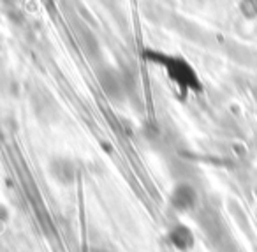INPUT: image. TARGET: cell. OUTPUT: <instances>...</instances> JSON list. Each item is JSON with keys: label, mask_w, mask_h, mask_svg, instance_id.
<instances>
[{"label": "cell", "mask_w": 257, "mask_h": 252, "mask_svg": "<svg viewBox=\"0 0 257 252\" xmlns=\"http://www.w3.org/2000/svg\"><path fill=\"white\" fill-rule=\"evenodd\" d=\"M50 175L58 185L62 187H69L76 182L78 178V170L76 164L71 159H53L50 164Z\"/></svg>", "instance_id": "cell-1"}, {"label": "cell", "mask_w": 257, "mask_h": 252, "mask_svg": "<svg viewBox=\"0 0 257 252\" xmlns=\"http://www.w3.org/2000/svg\"><path fill=\"white\" fill-rule=\"evenodd\" d=\"M168 241L176 250H187L192 245V233L183 224H175L168 231Z\"/></svg>", "instance_id": "cell-2"}, {"label": "cell", "mask_w": 257, "mask_h": 252, "mask_svg": "<svg viewBox=\"0 0 257 252\" xmlns=\"http://www.w3.org/2000/svg\"><path fill=\"white\" fill-rule=\"evenodd\" d=\"M192 199H194V192L190 189V185L187 184L175 185V189L171 191V196H169V203L178 212H183V210L189 208L192 205Z\"/></svg>", "instance_id": "cell-3"}, {"label": "cell", "mask_w": 257, "mask_h": 252, "mask_svg": "<svg viewBox=\"0 0 257 252\" xmlns=\"http://www.w3.org/2000/svg\"><path fill=\"white\" fill-rule=\"evenodd\" d=\"M9 219H11V212L4 203H0V226H4Z\"/></svg>", "instance_id": "cell-4"}]
</instances>
